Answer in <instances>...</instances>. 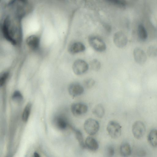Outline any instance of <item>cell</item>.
Returning <instances> with one entry per match:
<instances>
[{
  "label": "cell",
  "mask_w": 157,
  "mask_h": 157,
  "mask_svg": "<svg viewBox=\"0 0 157 157\" xmlns=\"http://www.w3.org/2000/svg\"><path fill=\"white\" fill-rule=\"evenodd\" d=\"M22 19L11 14L4 18L2 25V31L5 39L13 45L17 44L16 37L21 34Z\"/></svg>",
  "instance_id": "obj_1"
},
{
  "label": "cell",
  "mask_w": 157,
  "mask_h": 157,
  "mask_svg": "<svg viewBox=\"0 0 157 157\" xmlns=\"http://www.w3.org/2000/svg\"><path fill=\"white\" fill-rule=\"evenodd\" d=\"M28 5V0H10L7 6L11 15L22 19L26 13Z\"/></svg>",
  "instance_id": "obj_2"
},
{
  "label": "cell",
  "mask_w": 157,
  "mask_h": 157,
  "mask_svg": "<svg viewBox=\"0 0 157 157\" xmlns=\"http://www.w3.org/2000/svg\"><path fill=\"white\" fill-rule=\"evenodd\" d=\"M88 41L91 47L97 52H102L106 50V47L105 42L98 36H90L88 38Z\"/></svg>",
  "instance_id": "obj_3"
},
{
  "label": "cell",
  "mask_w": 157,
  "mask_h": 157,
  "mask_svg": "<svg viewBox=\"0 0 157 157\" xmlns=\"http://www.w3.org/2000/svg\"><path fill=\"white\" fill-rule=\"evenodd\" d=\"M100 125L96 120L93 118L87 119L84 124V128L87 133L90 136L95 135L98 131Z\"/></svg>",
  "instance_id": "obj_4"
},
{
  "label": "cell",
  "mask_w": 157,
  "mask_h": 157,
  "mask_svg": "<svg viewBox=\"0 0 157 157\" xmlns=\"http://www.w3.org/2000/svg\"><path fill=\"white\" fill-rule=\"evenodd\" d=\"M107 130L110 136L113 139L119 137L121 134V127L120 124L115 121H110L107 124Z\"/></svg>",
  "instance_id": "obj_5"
},
{
  "label": "cell",
  "mask_w": 157,
  "mask_h": 157,
  "mask_svg": "<svg viewBox=\"0 0 157 157\" xmlns=\"http://www.w3.org/2000/svg\"><path fill=\"white\" fill-rule=\"evenodd\" d=\"M89 65L86 61L82 59H78L74 62L72 70L74 73L77 75H82L88 69Z\"/></svg>",
  "instance_id": "obj_6"
},
{
  "label": "cell",
  "mask_w": 157,
  "mask_h": 157,
  "mask_svg": "<svg viewBox=\"0 0 157 157\" xmlns=\"http://www.w3.org/2000/svg\"><path fill=\"white\" fill-rule=\"evenodd\" d=\"M132 130L134 137L137 139H140L144 135L146 128L143 122L141 121H137L133 124Z\"/></svg>",
  "instance_id": "obj_7"
},
{
  "label": "cell",
  "mask_w": 157,
  "mask_h": 157,
  "mask_svg": "<svg viewBox=\"0 0 157 157\" xmlns=\"http://www.w3.org/2000/svg\"><path fill=\"white\" fill-rule=\"evenodd\" d=\"M88 109L87 105L82 102L74 103L71 106V112L76 117H79L85 114L87 112Z\"/></svg>",
  "instance_id": "obj_8"
},
{
  "label": "cell",
  "mask_w": 157,
  "mask_h": 157,
  "mask_svg": "<svg viewBox=\"0 0 157 157\" xmlns=\"http://www.w3.org/2000/svg\"><path fill=\"white\" fill-rule=\"evenodd\" d=\"M68 90L69 94L73 98L81 95L84 92L83 87L77 82L71 83L68 86Z\"/></svg>",
  "instance_id": "obj_9"
},
{
  "label": "cell",
  "mask_w": 157,
  "mask_h": 157,
  "mask_svg": "<svg viewBox=\"0 0 157 157\" xmlns=\"http://www.w3.org/2000/svg\"><path fill=\"white\" fill-rule=\"evenodd\" d=\"M113 41L114 44L117 47L122 48L127 45L128 39L124 34L121 32H118L114 35Z\"/></svg>",
  "instance_id": "obj_10"
},
{
  "label": "cell",
  "mask_w": 157,
  "mask_h": 157,
  "mask_svg": "<svg viewBox=\"0 0 157 157\" xmlns=\"http://www.w3.org/2000/svg\"><path fill=\"white\" fill-rule=\"evenodd\" d=\"M85 45L82 42L75 41L72 42L69 45L68 51L71 54H75L83 52L85 50Z\"/></svg>",
  "instance_id": "obj_11"
},
{
  "label": "cell",
  "mask_w": 157,
  "mask_h": 157,
  "mask_svg": "<svg viewBox=\"0 0 157 157\" xmlns=\"http://www.w3.org/2000/svg\"><path fill=\"white\" fill-rule=\"evenodd\" d=\"M133 55L135 60L139 64H143L146 61L147 57L145 53L140 48L134 49Z\"/></svg>",
  "instance_id": "obj_12"
},
{
  "label": "cell",
  "mask_w": 157,
  "mask_h": 157,
  "mask_svg": "<svg viewBox=\"0 0 157 157\" xmlns=\"http://www.w3.org/2000/svg\"><path fill=\"white\" fill-rule=\"evenodd\" d=\"M26 43L27 45L30 49L35 50L39 47L40 39L39 37L36 36L31 35L26 39Z\"/></svg>",
  "instance_id": "obj_13"
},
{
  "label": "cell",
  "mask_w": 157,
  "mask_h": 157,
  "mask_svg": "<svg viewBox=\"0 0 157 157\" xmlns=\"http://www.w3.org/2000/svg\"><path fill=\"white\" fill-rule=\"evenodd\" d=\"M86 148L92 151L97 150L99 147V144L97 140L93 137L88 136L85 141Z\"/></svg>",
  "instance_id": "obj_14"
},
{
  "label": "cell",
  "mask_w": 157,
  "mask_h": 157,
  "mask_svg": "<svg viewBox=\"0 0 157 157\" xmlns=\"http://www.w3.org/2000/svg\"><path fill=\"white\" fill-rule=\"evenodd\" d=\"M136 36L138 40L141 41L146 40L147 37V33L145 27L142 25H139L137 27Z\"/></svg>",
  "instance_id": "obj_15"
},
{
  "label": "cell",
  "mask_w": 157,
  "mask_h": 157,
  "mask_svg": "<svg viewBox=\"0 0 157 157\" xmlns=\"http://www.w3.org/2000/svg\"><path fill=\"white\" fill-rule=\"evenodd\" d=\"M120 152L121 155L123 157H127L131 154L132 151L130 144L127 142L122 144L120 147Z\"/></svg>",
  "instance_id": "obj_16"
},
{
  "label": "cell",
  "mask_w": 157,
  "mask_h": 157,
  "mask_svg": "<svg viewBox=\"0 0 157 157\" xmlns=\"http://www.w3.org/2000/svg\"><path fill=\"white\" fill-rule=\"evenodd\" d=\"M148 141L150 144L153 147H157V130L153 129L148 136Z\"/></svg>",
  "instance_id": "obj_17"
},
{
  "label": "cell",
  "mask_w": 157,
  "mask_h": 157,
  "mask_svg": "<svg viewBox=\"0 0 157 157\" xmlns=\"http://www.w3.org/2000/svg\"><path fill=\"white\" fill-rule=\"evenodd\" d=\"M92 113L94 116L98 118H102L105 114V109L101 104L96 105L92 110Z\"/></svg>",
  "instance_id": "obj_18"
},
{
  "label": "cell",
  "mask_w": 157,
  "mask_h": 157,
  "mask_svg": "<svg viewBox=\"0 0 157 157\" xmlns=\"http://www.w3.org/2000/svg\"><path fill=\"white\" fill-rule=\"evenodd\" d=\"M55 123L57 127L61 130L65 129L67 126L66 120L63 117L59 116L55 120Z\"/></svg>",
  "instance_id": "obj_19"
},
{
  "label": "cell",
  "mask_w": 157,
  "mask_h": 157,
  "mask_svg": "<svg viewBox=\"0 0 157 157\" xmlns=\"http://www.w3.org/2000/svg\"><path fill=\"white\" fill-rule=\"evenodd\" d=\"M76 139L77 140L80 147L82 149L86 148L83 137L82 132L79 130L73 128Z\"/></svg>",
  "instance_id": "obj_20"
},
{
  "label": "cell",
  "mask_w": 157,
  "mask_h": 157,
  "mask_svg": "<svg viewBox=\"0 0 157 157\" xmlns=\"http://www.w3.org/2000/svg\"><path fill=\"white\" fill-rule=\"evenodd\" d=\"M31 104L28 103L24 108L22 114V119L24 122H26L28 120L31 109Z\"/></svg>",
  "instance_id": "obj_21"
},
{
  "label": "cell",
  "mask_w": 157,
  "mask_h": 157,
  "mask_svg": "<svg viewBox=\"0 0 157 157\" xmlns=\"http://www.w3.org/2000/svg\"><path fill=\"white\" fill-rule=\"evenodd\" d=\"M90 66L93 70L97 71L99 70L101 66V64L99 61L96 59H93L90 62Z\"/></svg>",
  "instance_id": "obj_22"
},
{
  "label": "cell",
  "mask_w": 157,
  "mask_h": 157,
  "mask_svg": "<svg viewBox=\"0 0 157 157\" xmlns=\"http://www.w3.org/2000/svg\"><path fill=\"white\" fill-rule=\"evenodd\" d=\"M148 56L151 57H155L157 56V47L151 45L148 47L147 51Z\"/></svg>",
  "instance_id": "obj_23"
},
{
  "label": "cell",
  "mask_w": 157,
  "mask_h": 157,
  "mask_svg": "<svg viewBox=\"0 0 157 157\" xmlns=\"http://www.w3.org/2000/svg\"><path fill=\"white\" fill-rule=\"evenodd\" d=\"M12 98L15 102H19L22 100L23 97L21 92L17 90L13 93Z\"/></svg>",
  "instance_id": "obj_24"
},
{
  "label": "cell",
  "mask_w": 157,
  "mask_h": 157,
  "mask_svg": "<svg viewBox=\"0 0 157 157\" xmlns=\"http://www.w3.org/2000/svg\"><path fill=\"white\" fill-rule=\"evenodd\" d=\"M95 84V80L92 78H89L86 80L84 82V86L87 88L92 87Z\"/></svg>",
  "instance_id": "obj_25"
},
{
  "label": "cell",
  "mask_w": 157,
  "mask_h": 157,
  "mask_svg": "<svg viewBox=\"0 0 157 157\" xmlns=\"http://www.w3.org/2000/svg\"><path fill=\"white\" fill-rule=\"evenodd\" d=\"M9 73L5 72L2 74L0 78V85L1 86H4L9 76Z\"/></svg>",
  "instance_id": "obj_26"
},
{
  "label": "cell",
  "mask_w": 157,
  "mask_h": 157,
  "mask_svg": "<svg viewBox=\"0 0 157 157\" xmlns=\"http://www.w3.org/2000/svg\"><path fill=\"white\" fill-rule=\"evenodd\" d=\"M106 154L108 157L113 156L115 154V149L114 147L111 145L107 146L106 149Z\"/></svg>",
  "instance_id": "obj_27"
},
{
  "label": "cell",
  "mask_w": 157,
  "mask_h": 157,
  "mask_svg": "<svg viewBox=\"0 0 157 157\" xmlns=\"http://www.w3.org/2000/svg\"><path fill=\"white\" fill-rule=\"evenodd\" d=\"M113 4L120 6H124L126 4L125 0H106Z\"/></svg>",
  "instance_id": "obj_28"
},
{
  "label": "cell",
  "mask_w": 157,
  "mask_h": 157,
  "mask_svg": "<svg viewBox=\"0 0 157 157\" xmlns=\"http://www.w3.org/2000/svg\"><path fill=\"white\" fill-rule=\"evenodd\" d=\"M33 155L35 157H39L40 156L39 154L36 152H35L34 153Z\"/></svg>",
  "instance_id": "obj_29"
}]
</instances>
